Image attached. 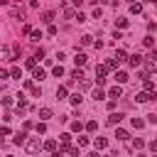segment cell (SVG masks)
<instances>
[{
	"label": "cell",
	"mask_w": 157,
	"mask_h": 157,
	"mask_svg": "<svg viewBox=\"0 0 157 157\" xmlns=\"http://www.w3.org/2000/svg\"><path fill=\"white\" fill-rule=\"evenodd\" d=\"M103 98H105V91L103 88H96L93 91V101H103Z\"/></svg>",
	"instance_id": "15"
},
{
	"label": "cell",
	"mask_w": 157,
	"mask_h": 157,
	"mask_svg": "<svg viewBox=\"0 0 157 157\" xmlns=\"http://www.w3.org/2000/svg\"><path fill=\"white\" fill-rule=\"evenodd\" d=\"M10 59V49L7 47H0V61H7Z\"/></svg>",
	"instance_id": "17"
},
{
	"label": "cell",
	"mask_w": 157,
	"mask_h": 157,
	"mask_svg": "<svg viewBox=\"0 0 157 157\" xmlns=\"http://www.w3.org/2000/svg\"><path fill=\"white\" fill-rule=\"evenodd\" d=\"M81 2H83V0H74V5H76V7H78V5H81Z\"/></svg>",
	"instance_id": "45"
},
{
	"label": "cell",
	"mask_w": 157,
	"mask_h": 157,
	"mask_svg": "<svg viewBox=\"0 0 157 157\" xmlns=\"http://www.w3.org/2000/svg\"><path fill=\"white\" fill-rule=\"evenodd\" d=\"M93 145H96V150H105V147H108V140H105V137H96Z\"/></svg>",
	"instance_id": "7"
},
{
	"label": "cell",
	"mask_w": 157,
	"mask_h": 157,
	"mask_svg": "<svg viewBox=\"0 0 157 157\" xmlns=\"http://www.w3.org/2000/svg\"><path fill=\"white\" fill-rule=\"evenodd\" d=\"M142 44H145V47H150V49H152V47H155V37H152V34H147V37H145V39H142Z\"/></svg>",
	"instance_id": "18"
},
{
	"label": "cell",
	"mask_w": 157,
	"mask_h": 157,
	"mask_svg": "<svg viewBox=\"0 0 157 157\" xmlns=\"http://www.w3.org/2000/svg\"><path fill=\"white\" fill-rule=\"evenodd\" d=\"M0 135H10V128H7V125H2V128H0Z\"/></svg>",
	"instance_id": "42"
},
{
	"label": "cell",
	"mask_w": 157,
	"mask_h": 157,
	"mask_svg": "<svg viewBox=\"0 0 157 157\" xmlns=\"http://www.w3.org/2000/svg\"><path fill=\"white\" fill-rule=\"evenodd\" d=\"M86 130H88V132H96V130H98V123H96V120H88V123H86Z\"/></svg>",
	"instance_id": "22"
},
{
	"label": "cell",
	"mask_w": 157,
	"mask_h": 157,
	"mask_svg": "<svg viewBox=\"0 0 157 157\" xmlns=\"http://www.w3.org/2000/svg\"><path fill=\"white\" fill-rule=\"evenodd\" d=\"M125 59H128V54H125L123 49H118V52H115V61L120 64V61H125Z\"/></svg>",
	"instance_id": "19"
},
{
	"label": "cell",
	"mask_w": 157,
	"mask_h": 157,
	"mask_svg": "<svg viewBox=\"0 0 157 157\" xmlns=\"http://www.w3.org/2000/svg\"><path fill=\"white\" fill-rule=\"evenodd\" d=\"M120 120H123V115H120V113H110V115H108V125H118Z\"/></svg>",
	"instance_id": "6"
},
{
	"label": "cell",
	"mask_w": 157,
	"mask_h": 157,
	"mask_svg": "<svg viewBox=\"0 0 157 157\" xmlns=\"http://www.w3.org/2000/svg\"><path fill=\"white\" fill-rule=\"evenodd\" d=\"M81 88H91V81L88 78H81Z\"/></svg>",
	"instance_id": "39"
},
{
	"label": "cell",
	"mask_w": 157,
	"mask_h": 157,
	"mask_svg": "<svg viewBox=\"0 0 157 157\" xmlns=\"http://www.w3.org/2000/svg\"><path fill=\"white\" fill-rule=\"evenodd\" d=\"M25 147H27V152H29V155H34V152H39V150H42V142H39V140H27V142H25Z\"/></svg>",
	"instance_id": "3"
},
{
	"label": "cell",
	"mask_w": 157,
	"mask_h": 157,
	"mask_svg": "<svg viewBox=\"0 0 157 157\" xmlns=\"http://www.w3.org/2000/svg\"><path fill=\"white\" fill-rule=\"evenodd\" d=\"M88 145V137H78V147H86Z\"/></svg>",
	"instance_id": "40"
},
{
	"label": "cell",
	"mask_w": 157,
	"mask_h": 157,
	"mask_svg": "<svg viewBox=\"0 0 157 157\" xmlns=\"http://www.w3.org/2000/svg\"><path fill=\"white\" fill-rule=\"evenodd\" d=\"M29 37H32V42H39V39H42V32H39V29H32Z\"/></svg>",
	"instance_id": "24"
},
{
	"label": "cell",
	"mask_w": 157,
	"mask_h": 157,
	"mask_svg": "<svg viewBox=\"0 0 157 157\" xmlns=\"http://www.w3.org/2000/svg\"><path fill=\"white\" fill-rule=\"evenodd\" d=\"M120 93H123V88H120V83H115V86H113V88L108 91V96H110V98H120Z\"/></svg>",
	"instance_id": "5"
},
{
	"label": "cell",
	"mask_w": 157,
	"mask_h": 157,
	"mask_svg": "<svg viewBox=\"0 0 157 157\" xmlns=\"http://www.w3.org/2000/svg\"><path fill=\"white\" fill-rule=\"evenodd\" d=\"M59 140H61V145H69V142H71V135H69V132H64Z\"/></svg>",
	"instance_id": "33"
},
{
	"label": "cell",
	"mask_w": 157,
	"mask_h": 157,
	"mask_svg": "<svg viewBox=\"0 0 157 157\" xmlns=\"http://www.w3.org/2000/svg\"><path fill=\"white\" fill-rule=\"evenodd\" d=\"M128 2H132V0H128Z\"/></svg>",
	"instance_id": "51"
},
{
	"label": "cell",
	"mask_w": 157,
	"mask_h": 157,
	"mask_svg": "<svg viewBox=\"0 0 157 157\" xmlns=\"http://www.w3.org/2000/svg\"><path fill=\"white\" fill-rule=\"evenodd\" d=\"M155 69H157V66H155Z\"/></svg>",
	"instance_id": "52"
},
{
	"label": "cell",
	"mask_w": 157,
	"mask_h": 157,
	"mask_svg": "<svg viewBox=\"0 0 157 157\" xmlns=\"http://www.w3.org/2000/svg\"><path fill=\"white\" fill-rule=\"evenodd\" d=\"M150 59H157V47H152V52H150Z\"/></svg>",
	"instance_id": "44"
},
{
	"label": "cell",
	"mask_w": 157,
	"mask_h": 157,
	"mask_svg": "<svg viewBox=\"0 0 157 157\" xmlns=\"http://www.w3.org/2000/svg\"><path fill=\"white\" fill-rule=\"evenodd\" d=\"M12 142H15V145H25V142H27V135H25V132H17V135L12 137Z\"/></svg>",
	"instance_id": "11"
},
{
	"label": "cell",
	"mask_w": 157,
	"mask_h": 157,
	"mask_svg": "<svg viewBox=\"0 0 157 157\" xmlns=\"http://www.w3.org/2000/svg\"><path fill=\"white\" fill-rule=\"evenodd\" d=\"M56 98H59V101L66 98V86H59V88H56Z\"/></svg>",
	"instance_id": "25"
},
{
	"label": "cell",
	"mask_w": 157,
	"mask_h": 157,
	"mask_svg": "<svg viewBox=\"0 0 157 157\" xmlns=\"http://www.w3.org/2000/svg\"><path fill=\"white\" fill-rule=\"evenodd\" d=\"M108 71H110V69H108L105 64H101V66H96V78H98V83H101V86L105 83V78H103V76H105Z\"/></svg>",
	"instance_id": "1"
},
{
	"label": "cell",
	"mask_w": 157,
	"mask_h": 157,
	"mask_svg": "<svg viewBox=\"0 0 157 157\" xmlns=\"http://www.w3.org/2000/svg\"><path fill=\"white\" fill-rule=\"evenodd\" d=\"M69 101H71V105H81V93H74V96H69Z\"/></svg>",
	"instance_id": "16"
},
{
	"label": "cell",
	"mask_w": 157,
	"mask_h": 157,
	"mask_svg": "<svg viewBox=\"0 0 157 157\" xmlns=\"http://www.w3.org/2000/svg\"><path fill=\"white\" fill-rule=\"evenodd\" d=\"M128 66H132V69L142 66V56H140V54H132V56H128Z\"/></svg>",
	"instance_id": "4"
},
{
	"label": "cell",
	"mask_w": 157,
	"mask_h": 157,
	"mask_svg": "<svg viewBox=\"0 0 157 157\" xmlns=\"http://www.w3.org/2000/svg\"><path fill=\"white\" fill-rule=\"evenodd\" d=\"M132 145H135V150H142V147H145V140H142V137H135Z\"/></svg>",
	"instance_id": "29"
},
{
	"label": "cell",
	"mask_w": 157,
	"mask_h": 157,
	"mask_svg": "<svg viewBox=\"0 0 157 157\" xmlns=\"http://www.w3.org/2000/svg\"><path fill=\"white\" fill-rule=\"evenodd\" d=\"M71 78H76V81H81V78H83V74H81V69H76V71L71 74Z\"/></svg>",
	"instance_id": "36"
},
{
	"label": "cell",
	"mask_w": 157,
	"mask_h": 157,
	"mask_svg": "<svg viewBox=\"0 0 157 157\" xmlns=\"http://www.w3.org/2000/svg\"><path fill=\"white\" fill-rule=\"evenodd\" d=\"M145 91H150V93H152V91H155V83H152V81H150V78H145Z\"/></svg>",
	"instance_id": "31"
},
{
	"label": "cell",
	"mask_w": 157,
	"mask_h": 157,
	"mask_svg": "<svg viewBox=\"0 0 157 157\" xmlns=\"http://www.w3.org/2000/svg\"><path fill=\"white\" fill-rule=\"evenodd\" d=\"M20 76H22L20 66H12V69H10V78H20Z\"/></svg>",
	"instance_id": "20"
},
{
	"label": "cell",
	"mask_w": 157,
	"mask_h": 157,
	"mask_svg": "<svg viewBox=\"0 0 157 157\" xmlns=\"http://www.w3.org/2000/svg\"><path fill=\"white\" fill-rule=\"evenodd\" d=\"M44 76H47V71H44V69H37V66H34V78H37V81H42Z\"/></svg>",
	"instance_id": "21"
},
{
	"label": "cell",
	"mask_w": 157,
	"mask_h": 157,
	"mask_svg": "<svg viewBox=\"0 0 157 157\" xmlns=\"http://www.w3.org/2000/svg\"><path fill=\"white\" fill-rule=\"evenodd\" d=\"M10 15H12L15 20H25V10H20V7H12V10H10Z\"/></svg>",
	"instance_id": "9"
},
{
	"label": "cell",
	"mask_w": 157,
	"mask_h": 157,
	"mask_svg": "<svg viewBox=\"0 0 157 157\" xmlns=\"http://www.w3.org/2000/svg\"><path fill=\"white\" fill-rule=\"evenodd\" d=\"M54 157H61V155H59V152H54Z\"/></svg>",
	"instance_id": "47"
},
{
	"label": "cell",
	"mask_w": 157,
	"mask_h": 157,
	"mask_svg": "<svg viewBox=\"0 0 157 157\" xmlns=\"http://www.w3.org/2000/svg\"><path fill=\"white\" fill-rule=\"evenodd\" d=\"M137 157H145V155H137Z\"/></svg>",
	"instance_id": "50"
},
{
	"label": "cell",
	"mask_w": 157,
	"mask_h": 157,
	"mask_svg": "<svg viewBox=\"0 0 157 157\" xmlns=\"http://www.w3.org/2000/svg\"><path fill=\"white\" fill-rule=\"evenodd\" d=\"M115 137H118V140H128L130 135H128L125 130H120V128H118V130H115Z\"/></svg>",
	"instance_id": "27"
},
{
	"label": "cell",
	"mask_w": 157,
	"mask_h": 157,
	"mask_svg": "<svg viewBox=\"0 0 157 157\" xmlns=\"http://www.w3.org/2000/svg\"><path fill=\"white\" fill-rule=\"evenodd\" d=\"M132 128L142 130V128H145V120H140V118H132Z\"/></svg>",
	"instance_id": "26"
},
{
	"label": "cell",
	"mask_w": 157,
	"mask_h": 157,
	"mask_svg": "<svg viewBox=\"0 0 157 157\" xmlns=\"http://www.w3.org/2000/svg\"><path fill=\"white\" fill-rule=\"evenodd\" d=\"M88 157H98V152H91V155H88Z\"/></svg>",
	"instance_id": "46"
},
{
	"label": "cell",
	"mask_w": 157,
	"mask_h": 157,
	"mask_svg": "<svg viewBox=\"0 0 157 157\" xmlns=\"http://www.w3.org/2000/svg\"><path fill=\"white\" fill-rule=\"evenodd\" d=\"M39 118L42 120H49L52 118V108H39Z\"/></svg>",
	"instance_id": "14"
},
{
	"label": "cell",
	"mask_w": 157,
	"mask_h": 157,
	"mask_svg": "<svg viewBox=\"0 0 157 157\" xmlns=\"http://www.w3.org/2000/svg\"><path fill=\"white\" fill-rule=\"evenodd\" d=\"M115 25H118V27H128V20H125V17H118Z\"/></svg>",
	"instance_id": "34"
},
{
	"label": "cell",
	"mask_w": 157,
	"mask_h": 157,
	"mask_svg": "<svg viewBox=\"0 0 157 157\" xmlns=\"http://www.w3.org/2000/svg\"><path fill=\"white\" fill-rule=\"evenodd\" d=\"M42 147H44L47 152H54V150H56V140H44V142H42Z\"/></svg>",
	"instance_id": "8"
},
{
	"label": "cell",
	"mask_w": 157,
	"mask_h": 157,
	"mask_svg": "<svg viewBox=\"0 0 157 157\" xmlns=\"http://www.w3.org/2000/svg\"><path fill=\"white\" fill-rule=\"evenodd\" d=\"M76 22H86V15H81V12H76V17H74Z\"/></svg>",
	"instance_id": "38"
},
{
	"label": "cell",
	"mask_w": 157,
	"mask_h": 157,
	"mask_svg": "<svg viewBox=\"0 0 157 157\" xmlns=\"http://www.w3.org/2000/svg\"><path fill=\"white\" fill-rule=\"evenodd\" d=\"M86 59H88L86 54H76V56H74V64H76V66H83V64H86Z\"/></svg>",
	"instance_id": "13"
},
{
	"label": "cell",
	"mask_w": 157,
	"mask_h": 157,
	"mask_svg": "<svg viewBox=\"0 0 157 157\" xmlns=\"http://www.w3.org/2000/svg\"><path fill=\"white\" fill-rule=\"evenodd\" d=\"M25 66H27V69H34V66H37V59H34V56H32V59H27V61H25Z\"/></svg>",
	"instance_id": "30"
},
{
	"label": "cell",
	"mask_w": 157,
	"mask_h": 157,
	"mask_svg": "<svg viewBox=\"0 0 157 157\" xmlns=\"http://www.w3.org/2000/svg\"><path fill=\"white\" fill-rule=\"evenodd\" d=\"M54 76H56V78H59V76H64V66H61V64H56V66H54Z\"/></svg>",
	"instance_id": "28"
},
{
	"label": "cell",
	"mask_w": 157,
	"mask_h": 157,
	"mask_svg": "<svg viewBox=\"0 0 157 157\" xmlns=\"http://www.w3.org/2000/svg\"><path fill=\"white\" fill-rule=\"evenodd\" d=\"M71 130H74V132H81L83 125H81V123H71Z\"/></svg>",
	"instance_id": "37"
},
{
	"label": "cell",
	"mask_w": 157,
	"mask_h": 157,
	"mask_svg": "<svg viewBox=\"0 0 157 157\" xmlns=\"http://www.w3.org/2000/svg\"><path fill=\"white\" fill-rule=\"evenodd\" d=\"M0 78L5 81V78H10V71H5V69H0Z\"/></svg>",
	"instance_id": "41"
},
{
	"label": "cell",
	"mask_w": 157,
	"mask_h": 157,
	"mask_svg": "<svg viewBox=\"0 0 157 157\" xmlns=\"http://www.w3.org/2000/svg\"><path fill=\"white\" fill-rule=\"evenodd\" d=\"M150 2H155V5H157V0H150Z\"/></svg>",
	"instance_id": "48"
},
{
	"label": "cell",
	"mask_w": 157,
	"mask_h": 157,
	"mask_svg": "<svg viewBox=\"0 0 157 157\" xmlns=\"http://www.w3.org/2000/svg\"><path fill=\"white\" fill-rule=\"evenodd\" d=\"M37 132H39V135H44V132H47V125H44V120H42V123H37Z\"/></svg>",
	"instance_id": "32"
},
{
	"label": "cell",
	"mask_w": 157,
	"mask_h": 157,
	"mask_svg": "<svg viewBox=\"0 0 157 157\" xmlns=\"http://www.w3.org/2000/svg\"><path fill=\"white\" fill-rule=\"evenodd\" d=\"M142 12V5L140 2H130V15H140Z\"/></svg>",
	"instance_id": "12"
},
{
	"label": "cell",
	"mask_w": 157,
	"mask_h": 157,
	"mask_svg": "<svg viewBox=\"0 0 157 157\" xmlns=\"http://www.w3.org/2000/svg\"><path fill=\"white\" fill-rule=\"evenodd\" d=\"M5 157H12V155H5Z\"/></svg>",
	"instance_id": "49"
},
{
	"label": "cell",
	"mask_w": 157,
	"mask_h": 157,
	"mask_svg": "<svg viewBox=\"0 0 157 157\" xmlns=\"http://www.w3.org/2000/svg\"><path fill=\"white\" fill-rule=\"evenodd\" d=\"M152 98H157V93H150V91H140V93L135 96V101H137V103H147V101H152Z\"/></svg>",
	"instance_id": "2"
},
{
	"label": "cell",
	"mask_w": 157,
	"mask_h": 157,
	"mask_svg": "<svg viewBox=\"0 0 157 157\" xmlns=\"http://www.w3.org/2000/svg\"><path fill=\"white\" fill-rule=\"evenodd\" d=\"M52 20H54V12H44V15H42V22L52 25Z\"/></svg>",
	"instance_id": "23"
},
{
	"label": "cell",
	"mask_w": 157,
	"mask_h": 157,
	"mask_svg": "<svg viewBox=\"0 0 157 157\" xmlns=\"http://www.w3.org/2000/svg\"><path fill=\"white\" fill-rule=\"evenodd\" d=\"M150 150H152V152H157V140H152V142H150Z\"/></svg>",
	"instance_id": "43"
},
{
	"label": "cell",
	"mask_w": 157,
	"mask_h": 157,
	"mask_svg": "<svg viewBox=\"0 0 157 157\" xmlns=\"http://www.w3.org/2000/svg\"><path fill=\"white\" fill-rule=\"evenodd\" d=\"M128 78H130V76H128V71H115V81H118V83H125Z\"/></svg>",
	"instance_id": "10"
},
{
	"label": "cell",
	"mask_w": 157,
	"mask_h": 157,
	"mask_svg": "<svg viewBox=\"0 0 157 157\" xmlns=\"http://www.w3.org/2000/svg\"><path fill=\"white\" fill-rule=\"evenodd\" d=\"M91 42H93L91 34H83V37H81V44H91Z\"/></svg>",
	"instance_id": "35"
}]
</instances>
